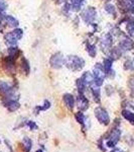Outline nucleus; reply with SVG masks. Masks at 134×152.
<instances>
[{"mask_svg":"<svg viewBox=\"0 0 134 152\" xmlns=\"http://www.w3.org/2000/svg\"><path fill=\"white\" fill-rule=\"evenodd\" d=\"M92 92H93L95 100H96L97 102H100V89H99V87L98 86L96 87V85H94V86L92 87Z\"/></svg>","mask_w":134,"mask_h":152,"instance_id":"obj_18","label":"nucleus"},{"mask_svg":"<svg viewBox=\"0 0 134 152\" xmlns=\"http://www.w3.org/2000/svg\"><path fill=\"white\" fill-rule=\"evenodd\" d=\"M7 7V4L4 0H0V11H3Z\"/></svg>","mask_w":134,"mask_h":152,"instance_id":"obj_27","label":"nucleus"},{"mask_svg":"<svg viewBox=\"0 0 134 152\" xmlns=\"http://www.w3.org/2000/svg\"><path fill=\"white\" fill-rule=\"evenodd\" d=\"M81 78H82L83 82L85 83L86 86H89V85H91L92 83L94 82V76L92 75L90 72H85Z\"/></svg>","mask_w":134,"mask_h":152,"instance_id":"obj_12","label":"nucleus"},{"mask_svg":"<svg viewBox=\"0 0 134 152\" xmlns=\"http://www.w3.org/2000/svg\"><path fill=\"white\" fill-rule=\"evenodd\" d=\"M64 102H65V104L69 107L70 110H73L75 105V99H74V96L70 94H66L64 95Z\"/></svg>","mask_w":134,"mask_h":152,"instance_id":"obj_11","label":"nucleus"},{"mask_svg":"<svg viewBox=\"0 0 134 152\" xmlns=\"http://www.w3.org/2000/svg\"><path fill=\"white\" fill-rule=\"evenodd\" d=\"M121 136V131L119 129H114L113 131L111 132L110 136H109V139L107 141V146L108 147H114L118 143L119 139H120Z\"/></svg>","mask_w":134,"mask_h":152,"instance_id":"obj_5","label":"nucleus"},{"mask_svg":"<svg viewBox=\"0 0 134 152\" xmlns=\"http://www.w3.org/2000/svg\"><path fill=\"white\" fill-rule=\"evenodd\" d=\"M5 107H7V109H8V111L14 112V111H16V110L19 109L20 104H18L17 100H15V99H9V100H7V102L5 104Z\"/></svg>","mask_w":134,"mask_h":152,"instance_id":"obj_10","label":"nucleus"},{"mask_svg":"<svg viewBox=\"0 0 134 152\" xmlns=\"http://www.w3.org/2000/svg\"><path fill=\"white\" fill-rule=\"evenodd\" d=\"M15 59L10 57V56H8V57H6L4 59L3 61V64H4V67H5V69L7 71H9V72H13L14 70H15Z\"/></svg>","mask_w":134,"mask_h":152,"instance_id":"obj_8","label":"nucleus"},{"mask_svg":"<svg viewBox=\"0 0 134 152\" xmlns=\"http://www.w3.org/2000/svg\"><path fill=\"white\" fill-rule=\"evenodd\" d=\"M19 53H20V52H19L18 49H16V48H10V49H9V56L12 57V58H14V59L17 58Z\"/></svg>","mask_w":134,"mask_h":152,"instance_id":"obj_21","label":"nucleus"},{"mask_svg":"<svg viewBox=\"0 0 134 152\" xmlns=\"http://www.w3.org/2000/svg\"><path fill=\"white\" fill-rule=\"evenodd\" d=\"M122 115H123V117L125 118L126 120H128L129 122H131V123L134 124V114H133V113L124 110V111L122 112Z\"/></svg>","mask_w":134,"mask_h":152,"instance_id":"obj_16","label":"nucleus"},{"mask_svg":"<svg viewBox=\"0 0 134 152\" xmlns=\"http://www.w3.org/2000/svg\"><path fill=\"white\" fill-rule=\"evenodd\" d=\"M87 52L89 53V55L91 56V57H94V56L96 55V48H95V46L88 45L87 46Z\"/></svg>","mask_w":134,"mask_h":152,"instance_id":"obj_22","label":"nucleus"},{"mask_svg":"<svg viewBox=\"0 0 134 152\" xmlns=\"http://www.w3.org/2000/svg\"><path fill=\"white\" fill-rule=\"evenodd\" d=\"M5 20L7 24L9 26H12V28H15V26H18V20L15 19L13 16H10V15H5Z\"/></svg>","mask_w":134,"mask_h":152,"instance_id":"obj_14","label":"nucleus"},{"mask_svg":"<svg viewBox=\"0 0 134 152\" xmlns=\"http://www.w3.org/2000/svg\"><path fill=\"white\" fill-rule=\"evenodd\" d=\"M27 125H28V126L29 127H30V128L31 129H37V126H36V125H35V122H30V121H28L27 122Z\"/></svg>","mask_w":134,"mask_h":152,"instance_id":"obj_28","label":"nucleus"},{"mask_svg":"<svg viewBox=\"0 0 134 152\" xmlns=\"http://www.w3.org/2000/svg\"><path fill=\"white\" fill-rule=\"evenodd\" d=\"M22 70L25 72V74H28L29 73V64L28 61L26 59H22Z\"/></svg>","mask_w":134,"mask_h":152,"instance_id":"obj_23","label":"nucleus"},{"mask_svg":"<svg viewBox=\"0 0 134 152\" xmlns=\"http://www.w3.org/2000/svg\"><path fill=\"white\" fill-rule=\"evenodd\" d=\"M127 31L130 35L134 34V21L131 20L127 23Z\"/></svg>","mask_w":134,"mask_h":152,"instance_id":"obj_24","label":"nucleus"},{"mask_svg":"<svg viewBox=\"0 0 134 152\" xmlns=\"http://www.w3.org/2000/svg\"><path fill=\"white\" fill-rule=\"evenodd\" d=\"M50 107V102H48V100H45V104H43V107H37V111H45V110H48V107Z\"/></svg>","mask_w":134,"mask_h":152,"instance_id":"obj_25","label":"nucleus"},{"mask_svg":"<svg viewBox=\"0 0 134 152\" xmlns=\"http://www.w3.org/2000/svg\"><path fill=\"white\" fill-rule=\"evenodd\" d=\"M83 19L86 21L87 23H91L94 21L95 18H96V10L94 7H88L84 10L82 14Z\"/></svg>","mask_w":134,"mask_h":152,"instance_id":"obj_6","label":"nucleus"},{"mask_svg":"<svg viewBox=\"0 0 134 152\" xmlns=\"http://www.w3.org/2000/svg\"><path fill=\"white\" fill-rule=\"evenodd\" d=\"M105 9L107 12H109V13H115V7H114L112 4H107V5L105 6Z\"/></svg>","mask_w":134,"mask_h":152,"instance_id":"obj_26","label":"nucleus"},{"mask_svg":"<svg viewBox=\"0 0 134 152\" xmlns=\"http://www.w3.org/2000/svg\"><path fill=\"white\" fill-rule=\"evenodd\" d=\"M23 146H24V148L26 149V152H29V150L31 149L32 142H31V140L28 138V137H24L23 138Z\"/></svg>","mask_w":134,"mask_h":152,"instance_id":"obj_17","label":"nucleus"},{"mask_svg":"<svg viewBox=\"0 0 134 152\" xmlns=\"http://www.w3.org/2000/svg\"><path fill=\"white\" fill-rule=\"evenodd\" d=\"M76 120L79 122L80 124H82L83 126H84L85 122H86V118H85L84 114H83L82 112H79V113H77V114H76Z\"/></svg>","mask_w":134,"mask_h":152,"instance_id":"obj_19","label":"nucleus"},{"mask_svg":"<svg viewBox=\"0 0 134 152\" xmlns=\"http://www.w3.org/2000/svg\"><path fill=\"white\" fill-rule=\"evenodd\" d=\"M111 152H123V151L120 150V149H114V150H112Z\"/></svg>","mask_w":134,"mask_h":152,"instance_id":"obj_29","label":"nucleus"},{"mask_svg":"<svg viewBox=\"0 0 134 152\" xmlns=\"http://www.w3.org/2000/svg\"><path fill=\"white\" fill-rule=\"evenodd\" d=\"M102 44H103V46H105V47H110L111 44H112V38L110 35H106L104 37L103 41H102Z\"/></svg>","mask_w":134,"mask_h":152,"instance_id":"obj_20","label":"nucleus"},{"mask_svg":"<svg viewBox=\"0 0 134 152\" xmlns=\"http://www.w3.org/2000/svg\"><path fill=\"white\" fill-rule=\"evenodd\" d=\"M69 68H71L72 70L74 71H78L81 70L83 67H84L85 61L83 60L82 58L77 57V56H70L68 58V62H67Z\"/></svg>","mask_w":134,"mask_h":152,"instance_id":"obj_2","label":"nucleus"},{"mask_svg":"<svg viewBox=\"0 0 134 152\" xmlns=\"http://www.w3.org/2000/svg\"><path fill=\"white\" fill-rule=\"evenodd\" d=\"M64 64V57L61 53H57L53 56L52 59H50V65H52L53 68H55V69H58L61 68Z\"/></svg>","mask_w":134,"mask_h":152,"instance_id":"obj_7","label":"nucleus"},{"mask_svg":"<svg viewBox=\"0 0 134 152\" xmlns=\"http://www.w3.org/2000/svg\"><path fill=\"white\" fill-rule=\"evenodd\" d=\"M36 152H43V151L41 150V149H40V150H37V151H36Z\"/></svg>","mask_w":134,"mask_h":152,"instance_id":"obj_30","label":"nucleus"},{"mask_svg":"<svg viewBox=\"0 0 134 152\" xmlns=\"http://www.w3.org/2000/svg\"><path fill=\"white\" fill-rule=\"evenodd\" d=\"M0 95L5 97L7 100L13 99L11 97L14 96V89L9 83L5 81H0Z\"/></svg>","mask_w":134,"mask_h":152,"instance_id":"obj_1","label":"nucleus"},{"mask_svg":"<svg viewBox=\"0 0 134 152\" xmlns=\"http://www.w3.org/2000/svg\"><path fill=\"white\" fill-rule=\"evenodd\" d=\"M78 107L81 111H86L89 107V102L86 97L83 95V94L79 92V96H78Z\"/></svg>","mask_w":134,"mask_h":152,"instance_id":"obj_9","label":"nucleus"},{"mask_svg":"<svg viewBox=\"0 0 134 152\" xmlns=\"http://www.w3.org/2000/svg\"><path fill=\"white\" fill-rule=\"evenodd\" d=\"M112 60L111 59H105L104 60V63H103V69L105 71L106 74H109V72L111 71V68H112Z\"/></svg>","mask_w":134,"mask_h":152,"instance_id":"obj_15","label":"nucleus"},{"mask_svg":"<svg viewBox=\"0 0 134 152\" xmlns=\"http://www.w3.org/2000/svg\"><path fill=\"white\" fill-rule=\"evenodd\" d=\"M22 35H23V33L21 29H19V28L14 29V31L7 34L5 36V40L7 43L10 44V45H15V44L17 43V41L22 38Z\"/></svg>","mask_w":134,"mask_h":152,"instance_id":"obj_4","label":"nucleus"},{"mask_svg":"<svg viewBox=\"0 0 134 152\" xmlns=\"http://www.w3.org/2000/svg\"><path fill=\"white\" fill-rule=\"evenodd\" d=\"M120 46L123 50H132L134 48V43L131 40H129V39H125V40L121 42Z\"/></svg>","mask_w":134,"mask_h":152,"instance_id":"obj_13","label":"nucleus"},{"mask_svg":"<svg viewBox=\"0 0 134 152\" xmlns=\"http://www.w3.org/2000/svg\"><path fill=\"white\" fill-rule=\"evenodd\" d=\"M95 116H96L97 120H98L100 123L105 125V126L109 125V123H110V118H109L108 113L103 107H97L95 110Z\"/></svg>","mask_w":134,"mask_h":152,"instance_id":"obj_3","label":"nucleus"}]
</instances>
